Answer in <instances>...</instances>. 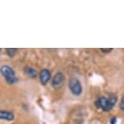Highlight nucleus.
Returning a JSON list of instances; mask_svg holds the SVG:
<instances>
[{
    "mask_svg": "<svg viewBox=\"0 0 124 124\" xmlns=\"http://www.w3.org/2000/svg\"><path fill=\"white\" fill-rule=\"evenodd\" d=\"M101 50L102 51V52H110L111 50H113V49L110 48V49H101Z\"/></svg>",
    "mask_w": 124,
    "mask_h": 124,
    "instance_id": "9b49d317",
    "label": "nucleus"
},
{
    "mask_svg": "<svg viewBox=\"0 0 124 124\" xmlns=\"http://www.w3.org/2000/svg\"><path fill=\"white\" fill-rule=\"evenodd\" d=\"M117 101H118V97L115 95L111 96L109 98H106L105 97H101L96 101L95 105L97 108L101 109L103 111L109 112L115 106Z\"/></svg>",
    "mask_w": 124,
    "mask_h": 124,
    "instance_id": "f257e3e1",
    "label": "nucleus"
},
{
    "mask_svg": "<svg viewBox=\"0 0 124 124\" xmlns=\"http://www.w3.org/2000/svg\"><path fill=\"white\" fill-rule=\"evenodd\" d=\"M116 122H117V118L116 117H113L110 120V124H116Z\"/></svg>",
    "mask_w": 124,
    "mask_h": 124,
    "instance_id": "9d476101",
    "label": "nucleus"
},
{
    "mask_svg": "<svg viewBox=\"0 0 124 124\" xmlns=\"http://www.w3.org/2000/svg\"><path fill=\"white\" fill-rule=\"evenodd\" d=\"M65 80H66V78H65L64 74L62 72H58L51 79V85L54 89H59L63 86Z\"/></svg>",
    "mask_w": 124,
    "mask_h": 124,
    "instance_id": "20e7f679",
    "label": "nucleus"
},
{
    "mask_svg": "<svg viewBox=\"0 0 124 124\" xmlns=\"http://www.w3.org/2000/svg\"><path fill=\"white\" fill-rule=\"evenodd\" d=\"M0 73L5 79L7 83L9 85H14V84L17 83L18 78L16 75V72L12 67H11L8 65H3L0 67Z\"/></svg>",
    "mask_w": 124,
    "mask_h": 124,
    "instance_id": "f03ea898",
    "label": "nucleus"
},
{
    "mask_svg": "<svg viewBox=\"0 0 124 124\" xmlns=\"http://www.w3.org/2000/svg\"><path fill=\"white\" fill-rule=\"evenodd\" d=\"M39 78L41 85H46L51 79V72L47 68H43L39 73Z\"/></svg>",
    "mask_w": 124,
    "mask_h": 124,
    "instance_id": "39448f33",
    "label": "nucleus"
},
{
    "mask_svg": "<svg viewBox=\"0 0 124 124\" xmlns=\"http://www.w3.org/2000/svg\"><path fill=\"white\" fill-rule=\"evenodd\" d=\"M68 87L71 93L76 97H79L83 93V86L81 85V82L76 77H72L70 79Z\"/></svg>",
    "mask_w": 124,
    "mask_h": 124,
    "instance_id": "7ed1b4c3",
    "label": "nucleus"
},
{
    "mask_svg": "<svg viewBox=\"0 0 124 124\" xmlns=\"http://www.w3.org/2000/svg\"><path fill=\"white\" fill-rule=\"evenodd\" d=\"M24 72L28 76L30 77V78H36L37 76V70L32 67H25Z\"/></svg>",
    "mask_w": 124,
    "mask_h": 124,
    "instance_id": "0eeeda50",
    "label": "nucleus"
},
{
    "mask_svg": "<svg viewBox=\"0 0 124 124\" xmlns=\"http://www.w3.org/2000/svg\"><path fill=\"white\" fill-rule=\"evenodd\" d=\"M6 53L10 58H13L18 52V49L16 48H6Z\"/></svg>",
    "mask_w": 124,
    "mask_h": 124,
    "instance_id": "6e6552de",
    "label": "nucleus"
},
{
    "mask_svg": "<svg viewBox=\"0 0 124 124\" xmlns=\"http://www.w3.org/2000/svg\"><path fill=\"white\" fill-rule=\"evenodd\" d=\"M15 118V115L12 112L8 110H0V119L5 121H12Z\"/></svg>",
    "mask_w": 124,
    "mask_h": 124,
    "instance_id": "423d86ee",
    "label": "nucleus"
},
{
    "mask_svg": "<svg viewBox=\"0 0 124 124\" xmlns=\"http://www.w3.org/2000/svg\"><path fill=\"white\" fill-rule=\"evenodd\" d=\"M120 109L124 112V97L122 98V101L120 103Z\"/></svg>",
    "mask_w": 124,
    "mask_h": 124,
    "instance_id": "1a4fd4ad",
    "label": "nucleus"
}]
</instances>
